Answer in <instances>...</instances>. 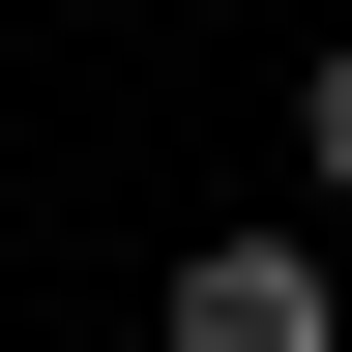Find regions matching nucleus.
<instances>
[{"label": "nucleus", "mask_w": 352, "mask_h": 352, "mask_svg": "<svg viewBox=\"0 0 352 352\" xmlns=\"http://www.w3.org/2000/svg\"><path fill=\"white\" fill-rule=\"evenodd\" d=\"M352 294H323V235H206L176 264V352H323Z\"/></svg>", "instance_id": "f257e3e1"}, {"label": "nucleus", "mask_w": 352, "mask_h": 352, "mask_svg": "<svg viewBox=\"0 0 352 352\" xmlns=\"http://www.w3.org/2000/svg\"><path fill=\"white\" fill-rule=\"evenodd\" d=\"M294 176H323V206H352V59H294Z\"/></svg>", "instance_id": "f03ea898"}]
</instances>
